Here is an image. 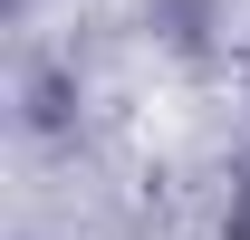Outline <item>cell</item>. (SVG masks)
Wrapping results in <instances>:
<instances>
[{"mask_svg":"<svg viewBox=\"0 0 250 240\" xmlns=\"http://www.w3.org/2000/svg\"><path fill=\"white\" fill-rule=\"evenodd\" d=\"M231 240H250V173H241V192H231Z\"/></svg>","mask_w":250,"mask_h":240,"instance_id":"1","label":"cell"}]
</instances>
